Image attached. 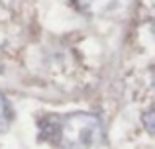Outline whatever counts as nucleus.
I'll return each mask as SVG.
<instances>
[{
    "label": "nucleus",
    "instance_id": "obj_1",
    "mask_svg": "<svg viewBox=\"0 0 155 149\" xmlns=\"http://www.w3.org/2000/svg\"><path fill=\"white\" fill-rule=\"evenodd\" d=\"M39 138L59 149H92L104 143V124L92 112H69L45 116L39 122Z\"/></svg>",
    "mask_w": 155,
    "mask_h": 149
},
{
    "label": "nucleus",
    "instance_id": "obj_2",
    "mask_svg": "<svg viewBox=\"0 0 155 149\" xmlns=\"http://www.w3.org/2000/svg\"><path fill=\"white\" fill-rule=\"evenodd\" d=\"M12 122H14V108H12L8 96L0 92V135L10 130Z\"/></svg>",
    "mask_w": 155,
    "mask_h": 149
},
{
    "label": "nucleus",
    "instance_id": "obj_3",
    "mask_svg": "<svg viewBox=\"0 0 155 149\" xmlns=\"http://www.w3.org/2000/svg\"><path fill=\"white\" fill-rule=\"evenodd\" d=\"M143 126L147 130V134H153V110H147L143 114Z\"/></svg>",
    "mask_w": 155,
    "mask_h": 149
}]
</instances>
